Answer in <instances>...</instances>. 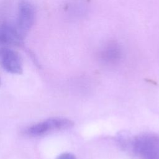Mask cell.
<instances>
[{
  "label": "cell",
  "mask_w": 159,
  "mask_h": 159,
  "mask_svg": "<svg viewBox=\"0 0 159 159\" xmlns=\"http://www.w3.org/2000/svg\"><path fill=\"white\" fill-rule=\"evenodd\" d=\"M134 152L141 159H159V136L147 134L136 137L132 142Z\"/></svg>",
  "instance_id": "obj_1"
},
{
  "label": "cell",
  "mask_w": 159,
  "mask_h": 159,
  "mask_svg": "<svg viewBox=\"0 0 159 159\" xmlns=\"http://www.w3.org/2000/svg\"><path fill=\"white\" fill-rule=\"evenodd\" d=\"M73 125L71 120L63 117H50L29 127L25 130V134L31 137L44 135L50 132L68 129Z\"/></svg>",
  "instance_id": "obj_2"
},
{
  "label": "cell",
  "mask_w": 159,
  "mask_h": 159,
  "mask_svg": "<svg viewBox=\"0 0 159 159\" xmlns=\"http://www.w3.org/2000/svg\"><path fill=\"white\" fill-rule=\"evenodd\" d=\"M35 12L33 5L27 0H21L18 4L17 20L15 23L24 36L32 29L35 22Z\"/></svg>",
  "instance_id": "obj_3"
},
{
  "label": "cell",
  "mask_w": 159,
  "mask_h": 159,
  "mask_svg": "<svg viewBox=\"0 0 159 159\" xmlns=\"http://www.w3.org/2000/svg\"><path fill=\"white\" fill-rule=\"evenodd\" d=\"M0 63L2 68L8 73L14 75H21L23 67L19 53L8 47L0 49Z\"/></svg>",
  "instance_id": "obj_4"
},
{
  "label": "cell",
  "mask_w": 159,
  "mask_h": 159,
  "mask_svg": "<svg viewBox=\"0 0 159 159\" xmlns=\"http://www.w3.org/2000/svg\"><path fill=\"white\" fill-rule=\"evenodd\" d=\"M25 36L15 24L4 22L0 25V44L20 47L24 45Z\"/></svg>",
  "instance_id": "obj_5"
},
{
  "label": "cell",
  "mask_w": 159,
  "mask_h": 159,
  "mask_svg": "<svg viewBox=\"0 0 159 159\" xmlns=\"http://www.w3.org/2000/svg\"><path fill=\"white\" fill-rule=\"evenodd\" d=\"M100 60L107 64H115L122 57V49L120 45L115 40L107 41L99 52Z\"/></svg>",
  "instance_id": "obj_6"
},
{
  "label": "cell",
  "mask_w": 159,
  "mask_h": 159,
  "mask_svg": "<svg viewBox=\"0 0 159 159\" xmlns=\"http://www.w3.org/2000/svg\"><path fill=\"white\" fill-rule=\"evenodd\" d=\"M56 159H76V158L70 153H63L58 156Z\"/></svg>",
  "instance_id": "obj_7"
},
{
  "label": "cell",
  "mask_w": 159,
  "mask_h": 159,
  "mask_svg": "<svg viewBox=\"0 0 159 159\" xmlns=\"http://www.w3.org/2000/svg\"><path fill=\"white\" fill-rule=\"evenodd\" d=\"M0 86H1V80H0Z\"/></svg>",
  "instance_id": "obj_8"
}]
</instances>
